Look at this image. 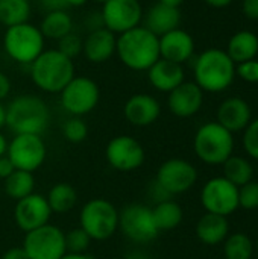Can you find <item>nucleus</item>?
<instances>
[{
	"instance_id": "1",
	"label": "nucleus",
	"mask_w": 258,
	"mask_h": 259,
	"mask_svg": "<svg viewBox=\"0 0 258 259\" xmlns=\"http://www.w3.org/2000/svg\"><path fill=\"white\" fill-rule=\"evenodd\" d=\"M116 53L128 68L148 71L160 59V38L144 26H137L120 33Z\"/></svg>"
},
{
	"instance_id": "2",
	"label": "nucleus",
	"mask_w": 258,
	"mask_h": 259,
	"mask_svg": "<svg viewBox=\"0 0 258 259\" xmlns=\"http://www.w3.org/2000/svg\"><path fill=\"white\" fill-rule=\"evenodd\" d=\"M195 83L208 93H222L236 77V64L222 49L204 50L195 61Z\"/></svg>"
},
{
	"instance_id": "3",
	"label": "nucleus",
	"mask_w": 258,
	"mask_h": 259,
	"mask_svg": "<svg viewBox=\"0 0 258 259\" xmlns=\"http://www.w3.org/2000/svg\"><path fill=\"white\" fill-rule=\"evenodd\" d=\"M5 111V124L15 135H41L50 123V111L47 105L43 99L32 94L15 97Z\"/></svg>"
},
{
	"instance_id": "4",
	"label": "nucleus",
	"mask_w": 258,
	"mask_h": 259,
	"mask_svg": "<svg viewBox=\"0 0 258 259\" xmlns=\"http://www.w3.org/2000/svg\"><path fill=\"white\" fill-rule=\"evenodd\" d=\"M32 82L46 93H61L75 77L73 59L62 55L58 49L44 50L30 64Z\"/></svg>"
},
{
	"instance_id": "5",
	"label": "nucleus",
	"mask_w": 258,
	"mask_h": 259,
	"mask_svg": "<svg viewBox=\"0 0 258 259\" xmlns=\"http://www.w3.org/2000/svg\"><path fill=\"white\" fill-rule=\"evenodd\" d=\"M195 152L208 165L224 164L234 150V138L230 131L217 121L202 124L195 135Z\"/></svg>"
},
{
	"instance_id": "6",
	"label": "nucleus",
	"mask_w": 258,
	"mask_h": 259,
	"mask_svg": "<svg viewBox=\"0 0 258 259\" xmlns=\"http://www.w3.org/2000/svg\"><path fill=\"white\" fill-rule=\"evenodd\" d=\"M3 46L11 59L30 65L44 52V36L40 27L21 23L6 29Z\"/></svg>"
},
{
	"instance_id": "7",
	"label": "nucleus",
	"mask_w": 258,
	"mask_h": 259,
	"mask_svg": "<svg viewBox=\"0 0 258 259\" xmlns=\"http://www.w3.org/2000/svg\"><path fill=\"white\" fill-rule=\"evenodd\" d=\"M79 223L91 240L105 241L119 228V211L106 199H91L84 205Z\"/></svg>"
},
{
	"instance_id": "8",
	"label": "nucleus",
	"mask_w": 258,
	"mask_h": 259,
	"mask_svg": "<svg viewBox=\"0 0 258 259\" xmlns=\"http://www.w3.org/2000/svg\"><path fill=\"white\" fill-rule=\"evenodd\" d=\"M100 99L97 83L85 76H75L61 91V105L73 117L91 112Z\"/></svg>"
},
{
	"instance_id": "9",
	"label": "nucleus",
	"mask_w": 258,
	"mask_h": 259,
	"mask_svg": "<svg viewBox=\"0 0 258 259\" xmlns=\"http://www.w3.org/2000/svg\"><path fill=\"white\" fill-rule=\"evenodd\" d=\"M119 228L134 243L146 244L158 237V229L152 219V209L141 203H131L119 212Z\"/></svg>"
},
{
	"instance_id": "10",
	"label": "nucleus",
	"mask_w": 258,
	"mask_h": 259,
	"mask_svg": "<svg viewBox=\"0 0 258 259\" xmlns=\"http://www.w3.org/2000/svg\"><path fill=\"white\" fill-rule=\"evenodd\" d=\"M21 247L29 259H61L67 253L64 232L52 225L26 232Z\"/></svg>"
},
{
	"instance_id": "11",
	"label": "nucleus",
	"mask_w": 258,
	"mask_h": 259,
	"mask_svg": "<svg viewBox=\"0 0 258 259\" xmlns=\"http://www.w3.org/2000/svg\"><path fill=\"white\" fill-rule=\"evenodd\" d=\"M6 156L11 159L15 170H24L32 173L40 168L46 159V144L41 135H15L8 144Z\"/></svg>"
},
{
	"instance_id": "12",
	"label": "nucleus",
	"mask_w": 258,
	"mask_h": 259,
	"mask_svg": "<svg viewBox=\"0 0 258 259\" xmlns=\"http://www.w3.org/2000/svg\"><path fill=\"white\" fill-rule=\"evenodd\" d=\"M201 202L207 212L228 217L239 208V188L224 176L213 178L204 185Z\"/></svg>"
},
{
	"instance_id": "13",
	"label": "nucleus",
	"mask_w": 258,
	"mask_h": 259,
	"mask_svg": "<svg viewBox=\"0 0 258 259\" xmlns=\"http://www.w3.org/2000/svg\"><path fill=\"white\" fill-rule=\"evenodd\" d=\"M100 17L105 29L120 35L140 26L143 9L138 0H108L103 3Z\"/></svg>"
},
{
	"instance_id": "14",
	"label": "nucleus",
	"mask_w": 258,
	"mask_h": 259,
	"mask_svg": "<svg viewBox=\"0 0 258 259\" xmlns=\"http://www.w3.org/2000/svg\"><path fill=\"white\" fill-rule=\"evenodd\" d=\"M198 181V171L186 159L172 158L163 162L157 173L158 185L170 196L189 191Z\"/></svg>"
},
{
	"instance_id": "15",
	"label": "nucleus",
	"mask_w": 258,
	"mask_h": 259,
	"mask_svg": "<svg viewBox=\"0 0 258 259\" xmlns=\"http://www.w3.org/2000/svg\"><path fill=\"white\" fill-rule=\"evenodd\" d=\"M105 156L108 164L119 171H132L143 165L144 149L143 146L129 135H119L113 138L106 149Z\"/></svg>"
},
{
	"instance_id": "16",
	"label": "nucleus",
	"mask_w": 258,
	"mask_h": 259,
	"mask_svg": "<svg viewBox=\"0 0 258 259\" xmlns=\"http://www.w3.org/2000/svg\"><path fill=\"white\" fill-rule=\"evenodd\" d=\"M50 215L52 211L47 203V199L41 194L33 193L21 200H17L14 211L15 223L24 232H30L44 225H49Z\"/></svg>"
},
{
	"instance_id": "17",
	"label": "nucleus",
	"mask_w": 258,
	"mask_h": 259,
	"mask_svg": "<svg viewBox=\"0 0 258 259\" xmlns=\"http://www.w3.org/2000/svg\"><path fill=\"white\" fill-rule=\"evenodd\" d=\"M204 103V91L195 82H182L169 93L167 105L173 115L189 118L199 112Z\"/></svg>"
},
{
	"instance_id": "18",
	"label": "nucleus",
	"mask_w": 258,
	"mask_h": 259,
	"mask_svg": "<svg viewBox=\"0 0 258 259\" xmlns=\"http://www.w3.org/2000/svg\"><path fill=\"white\" fill-rule=\"evenodd\" d=\"M195 53V41L187 30L173 29L160 36V58L184 64Z\"/></svg>"
},
{
	"instance_id": "19",
	"label": "nucleus",
	"mask_w": 258,
	"mask_h": 259,
	"mask_svg": "<svg viewBox=\"0 0 258 259\" xmlns=\"http://www.w3.org/2000/svg\"><path fill=\"white\" fill-rule=\"evenodd\" d=\"M126 120L138 127L155 123L161 114L160 102L149 94H135L128 99L123 108Z\"/></svg>"
},
{
	"instance_id": "20",
	"label": "nucleus",
	"mask_w": 258,
	"mask_h": 259,
	"mask_svg": "<svg viewBox=\"0 0 258 259\" xmlns=\"http://www.w3.org/2000/svg\"><path fill=\"white\" fill-rule=\"evenodd\" d=\"M251 117L252 112L249 103L240 97L225 99L217 109V123L231 134L245 131L251 123Z\"/></svg>"
},
{
	"instance_id": "21",
	"label": "nucleus",
	"mask_w": 258,
	"mask_h": 259,
	"mask_svg": "<svg viewBox=\"0 0 258 259\" xmlns=\"http://www.w3.org/2000/svg\"><path fill=\"white\" fill-rule=\"evenodd\" d=\"M117 38L116 33L105 27L91 30L82 42V52L85 58L93 64H102L111 59L116 53Z\"/></svg>"
},
{
	"instance_id": "22",
	"label": "nucleus",
	"mask_w": 258,
	"mask_h": 259,
	"mask_svg": "<svg viewBox=\"0 0 258 259\" xmlns=\"http://www.w3.org/2000/svg\"><path fill=\"white\" fill-rule=\"evenodd\" d=\"M148 77L151 85L163 93H170L175 90L178 85L184 82V68L181 64L167 61L160 58L149 70H148Z\"/></svg>"
},
{
	"instance_id": "23",
	"label": "nucleus",
	"mask_w": 258,
	"mask_h": 259,
	"mask_svg": "<svg viewBox=\"0 0 258 259\" xmlns=\"http://www.w3.org/2000/svg\"><path fill=\"white\" fill-rule=\"evenodd\" d=\"M181 23L179 8H170L163 3H155L144 15V27L155 33L158 38L173 29H178Z\"/></svg>"
},
{
	"instance_id": "24",
	"label": "nucleus",
	"mask_w": 258,
	"mask_h": 259,
	"mask_svg": "<svg viewBox=\"0 0 258 259\" xmlns=\"http://www.w3.org/2000/svg\"><path fill=\"white\" fill-rule=\"evenodd\" d=\"M228 231H230V226H228L227 217L211 214V212H207L205 215H202L196 225L198 238L204 244H208V246H214V244L225 241Z\"/></svg>"
},
{
	"instance_id": "25",
	"label": "nucleus",
	"mask_w": 258,
	"mask_h": 259,
	"mask_svg": "<svg viewBox=\"0 0 258 259\" xmlns=\"http://www.w3.org/2000/svg\"><path fill=\"white\" fill-rule=\"evenodd\" d=\"M233 62L237 65L240 62L255 59L258 55V36L252 30H239L236 32L225 50Z\"/></svg>"
},
{
	"instance_id": "26",
	"label": "nucleus",
	"mask_w": 258,
	"mask_h": 259,
	"mask_svg": "<svg viewBox=\"0 0 258 259\" xmlns=\"http://www.w3.org/2000/svg\"><path fill=\"white\" fill-rule=\"evenodd\" d=\"M182 217H184L182 208L179 206V203L170 199L158 202L155 208H152V219L158 232L172 231L178 228L182 222Z\"/></svg>"
},
{
	"instance_id": "27",
	"label": "nucleus",
	"mask_w": 258,
	"mask_h": 259,
	"mask_svg": "<svg viewBox=\"0 0 258 259\" xmlns=\"http://www.w3.org/2000/svg\"><path fill=\"white\" fill-rule=\"evenodd\" d=\"M73 29L71 17L67 11H50L41 21L40 30L44 38L50 39H61Z\"/></svg>"
},
{
	"instance_id": "28",
	"label": "nucleus",
	"mask_w": 258,
	"mask_h": 259,
	"mask_svg": "<svg viewBox=\"0 0 258 259\" xmlns=\"http://www.w3.org/2000/svg\"><path fill=\"white\" fill-rule=\"evenodd\" d=\"M46 199H47V203H49L52 212L67 214L75 208V205L78 202V193L73 185H70L67 182H59L50 188Z\"/></svg>"
},
{
	"instance_id": "29",
	"label": "nucleus",
	"mask_w": 258,
	"mask_h": 259,
	"mask_svg": "<svg viewBox=\"0 0 258 259\" xmlns=\"http://www.w3.org/2000/svg\"><path fill=\"white\" fill-rule=\"evenodd\" d=\"M30 18V3L27 0H0V24L11 27L27 23Z\"/></svg>"
},
{
	"instance_id": "30",
	"label": "nucleus",
	"mask_w": 258,
	"mask_h": 259,
	"mask_svg": "<svg viewBox=\"0 0 258 259\" xmlns=\"http://www.w3.org/2000/svg\"><path fill=\"white\" fill-rule=\"evenodd\" d=\"M33 187H35V178L30 171L14 170V173L5 179V193L8 197L14 200H21L29 194H32Z\"/></svg>"
},
{
	"instance_id": "31",
	"label": "nucleus",
	"mask_w": 258,
	"mask_h": 259,
	"mask_svg": "<svg viewBox=\"0 0 258 259\" xmlns=\"http://www.w3.org/2000/svg\"><path fill=\"white\" fill-rule=\"evenodd\" d=\"M254 176V168L251 162L242 156H230L224 162V178L230 181L233 185L240 188L242 185L248 184L252 181Z\"/></svg>"
},
{
	"instance_id": "32",
	"label": "nucleus",
	"mask_w": 258,
	"mask_h": 259,
	"mask_svg": "<svg viewBox=\"0 0 258 259\" xmlns=\"http://www.w3.org/2000/svg\"><path fill=\"white\" fill-rule=\"evenodd\" d=\"M224 252L227 259H251L254 244L246 234H233L225 240Z\"/></svg>"
},
{
	"instance_id": "33",
	"label": "nucleus",
	"mask_w": 258,
	"mask_h": 259,
	"mask_svg": "<svg viewBox=\"0 0 258 259\" xmlns=\"http://www.w3.org/2000/svg\"><path fill=\"white\" fill-rule=\"evenodd\" d=\"M65 241V252L67 253H85L91 238L87 235V232L81 228L71 229L70 232L64 234Z\"/></svg>"
},
{
	"instance_id": "34",
	"label": "nucleus",
	"mask_w": 258,
	"mask_h": 259,
	"mask_svg": "<svg viewBox=\"0 0 258 259\" xmlns=\"http://www.w3.org/2000/svg\"><path fill=\"white\" fill-rule=\"evenodd\" d=\"M62 134L65 137L67 141L70 143H82L87 135H88V127L85 124V121L81 117H71L68 118L64 126H62Z\"/></svg>"
},
{
	"instance_id": "35",
	"label": "nucleus",
	"mask_w": 258,
	"mask_h": 259,
	"mask_svg": "<svg viewBox=\"0 0 258 259\" xmlns=\"http://www.w3.org/2000/svg\"><path fill=\"white\" fill-rule=\"evenodd\" d=\"M239 206L248 211L258 208V182H248L239 188Z\"/></svg>"
},
{
	"instance_id": "36",
	"label": "nucleus",
	"mask_w": 258,
	"mask_h": 259,
	"mask_svg": "<svg viewBox=\"0 0 258 259\" xmlns=\"http://www.w3.org/2000/svg\"><path fill=\"white\" fill-rule=\"evenodd\" d=\"M82 42L84 41L76 33L70 32L61 39H58V50L67 58L75 59V56H78L82 52Z\"/></svg>"
},
{
	"instance_id": "37",
	"label": "nucleus",
	"mask_w": 258,
	"mask_h": 259,
	"mask_svg": "<svg viewBox=\"0 0 258 259\" xmlns=\"http://www.w3.org/2000/svg\"><path fill=\"white\" fill-rule=\"evenodd\" d=\"M243 147L246 153L258 161V118L251 120L243 134Z\"/></svg>"
},
{
	"instance_id": "38",
	"label": "nucleus",
	"mask_w": 258,
	"mask_h": 259,
	"mask_svg": "<svg viewBox=\"0 0 258 259\" xmlns=\"http://www.w3.org/2000/svg\"><path fill=\"white\" fill-rule=\"evenodd\" d=\"M236 76L248 83H258V61L249 59L236 65Z\"/></svg>"
},
{
	"instance_id": "39",
	"label": "nucleus",
	"mask_w": 258,
	"mask_h": 259,
	"mask_svg": "<svg viewBox=\"0 0 258 259\" xmlns=\"http://www.w3.org/2000/svg\"><path fill=\"white\" fill-rule=\"evenodd\" d=\"M242 11L246 18L258 20V0H243L242 2Z\"/></svg>"
},
{
	"instance_id": "40",
	"label": "nucleus",
	"mask_w": 258,
	"mask_h": 259,
	"mask_svg": "<svg viewBox=\"0 0 258 259\" xmlns=\"http://www.w3.org/2000/svg\"><path fill=\"white\" fill-rule=\"evenodd\" d=\"M43 6L50 12V11H67L68 3L67 0H40Z\"/></svg>"
},
{
	"instance_id": "41",
	"label": "nucleus",
	"mask_w": 258,
	"mask_h": 259,
	"mask_svg": "<svg viewBox=\"0 0 258 259\" xmlns=\"http://www.w3.org/2000/svg\"><path fill=\"white\" fill-rule=\"evenodd\" d=\"M15 170V167L12 165L11 159L5 155V156H0V179H6L9 175H12Z\"/></svg>"
},
{
	"instance_id": "42",
	"label": "nucleus",
	"mask_w": 258,
	"mask_h": 259,
	"mask_svg": "<svg viewBox=\"0 0 258 259\" xmlns=\"http://www.w3.org/2000/svg\"><path fill=\"white\" fill-rule=\"evenodd\" d=\"M2 259H29L23 247H11L3 253Z\"/></svg>"
},
{
	"instance_id": "43",
	"label": "nucleus",
	"mask_w": 258,
	"mask_h": 259,
	"mask_svg": "<svg viewBox=\"0 0 258 259\" xmlns=\"http://www.w3.org/2000/svg\"><path fill=\"white\" fill-rule=\"evenodd\" d=\"M9 93H11V80L5 73L0 71V102L6 99Z\"/></svg>"
},
{
	"instance_id": "44",
	"label": "nucleus",
	"mask_w": 258,
	"mask_h": 259,
	"mask_svg": "<svg viewBox=\"0 0 258 259\" xmlns=\"http://www.w3.org/2000/svg\"><path fill=\"white\" fill-rule=\"evenodd\" d=\"M207 5L213 6V8H227L230 6L234 0H204Z\"/></svg>"
},
{
	"instance_id": "45",
	"label": "nucleus",
	"mask_w": 258,
	"mask_h": 259,
	"mask_svg": "<svg viewBox=\"0 0 258 259\" xmlns=\"http://www.w3.org/2000/svg\"><path fill=\"white\" fill-rule=\"evenodd\" d=\"M61 259H93V256L87 253H65Z\"/></svg>"
},
{
	"instance_id": "46",
	"label": "nucleus",
	"mask_w": 258,
	"mask_h": 259,
	"mask_svg": "<svg viewBox=\"0 0 258 259\" xmlns=\"http://www.w3.org/2000/svg\"><path fill=\"white\" fill-rule=\"evenodd\" d=\"M158 2L166 6H170V8H179L184 3V0H158Z\"/></svg>"
},
{
	"instance_id": "47",
	"label": "nucleus",
	"mask_w": 258,
	"mask_h": 259,
	"mask_svg": "<svg viewBox=\"0 0 258 259\" xmlns=\"http://www.w3.org/2000/svg\"><path fill=\"white\" fill-rule=\"evenodd\" d=\"M8 152V141L6 138L0 134V156H5Z\"/></svg>"
},
{
	"instance_id": "48",
	"label": "nucleus",
	"mask_w": 258,
	"mask_h": 259,
	"mask_svg": "<svg viewBox=\"0 0 258 259\" xmlns=\"http://www.w3.org/2000/svg\"><path fill=\"white\" fill-rule=\"evenodd\" d=\"M67 3H68V8H78V6H82V5H85L87 3V0H67Z\"/></svg>"
},
{
	"instance_id": "49",
	"label": "nucleus",
	"mask_w": 258,
	"mask_h": 259,
	"mask_svg": "<svg viewBox=\"0 0 258 259\" xmlns=\"http://www.w3.org/2000/svg\"><path fill=\"white\" fill-rule=\"evenodd\" d=\"M5 115H6V111H5V108L2 106V103H0V127L5 124Z\"/></svg>"
},
{
	"instance_id": "50",
	"label": "nucleus",
	"mask_w": 258,
	"mask_h": 259,
	"mask_svg": "<svg viewBox=\"0 0 258 259\" xmlns=\"http://www.w3.org/2000/svg\"><path fill=\"white\" fill-rule=\"evenodd\" d=\"M94 2H97V3H102V5H103V3H105V2H108V0H94Z\"/></svg>"
},
{
	"instance_id": "51",
	"label": "nucleus",
	"mask_w": 258,
	"mask_h": 259,
	"mask_svg": "<svg viewBox=\"0 0 258 259\" xmlns=\"http://www.w3.org/2000/svg\"><path fill=\"white\" fill-rule=\"evenodd\" d=\"M27 2H29V3H30V2H36V0H27Z\"/></svg>"
},
{
	"instance_id": "52",
	"label": "nucleus",
	"mask_w": 258,
	"mask_h": 259,
	"mask_svg": "<svg viewBox=\"0 0 258 259\" xmlns=\"http://www.w3.org/2000/svg\"><path fill=\"white\" fill-rule=\"evenodd\" d=\"M257 250H258V238H257Z\"/></svg>"
},
{
	"instance_id": "53",
	"label": "nucleus",
	"mask_w": 258,
	"mask_h": 259,
	"mask_svg": "<svg viewBox=\"0 0 258 259\" xmlns=\"http://www.w3.org/2000/svg\"><path fill=\"white\" fill-rule=\"evenodd\" d=\"M0 29H2V24H0Z\"/></svg>"
}]
</instances>
